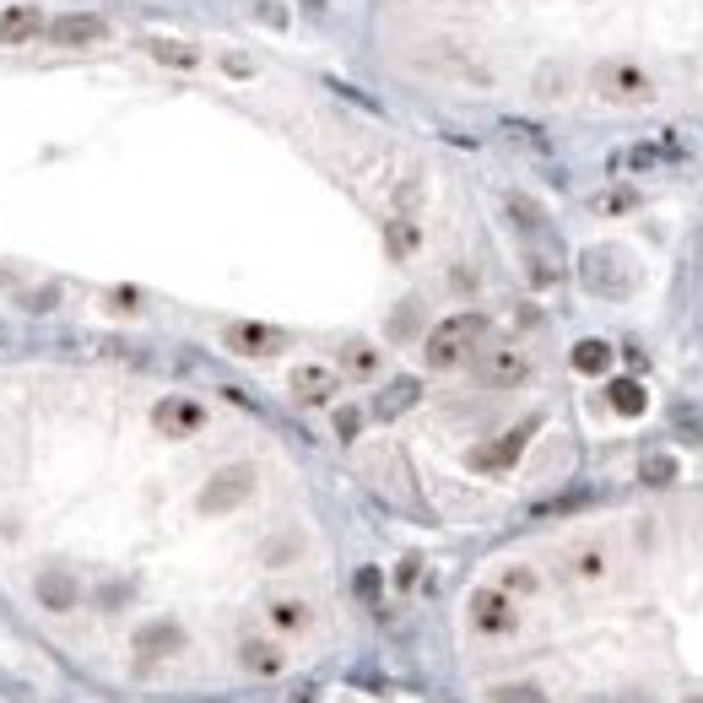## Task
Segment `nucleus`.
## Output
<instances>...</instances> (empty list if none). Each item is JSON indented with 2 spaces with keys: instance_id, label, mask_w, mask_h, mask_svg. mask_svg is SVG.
I'll return each instance as SVG.
<instances>
[{
  "instance_id": "1",
  "label": "nucleus",
  "mask_w": 703,
  "mask_h": 703,
  "mask_svg": "<svg viewBox=\"0 0 703 703\" xmlns=\"http://www.w3.org/2000/svg\"><path fill=\"white\" fill-rule=\"evenodd\" d=\"M482 336H487V320H482V314H455V320H444V325L428 336V368H455V363H466Z\"/></svg>"
},
{
  "instance_id": "2",
  "label": "nucleus",
  "mask_w": 703,
  "mask_h": 703,
  "mask_svg": "<svg viewBox=\"0 0 703 703\" xmlns=\"http://www.w3.org/2000/svg\"><path fill=\"white\" fill-rule=\"evenodd\" d=\"M514 595L503 590H476L471 595V628L487 633V639H498V633H514Z\"/></svg>"
},
{
  "instance_id": "3",
  "label": "nucleus",
  "mask_w": 703,
  "mask_h": 703,
  "mask_svg": "<svg viewBox=\"0 0 703 703\" xmlns=\"http://www.w3.org/2000/svg\"><path fill=\"white\" fill-rule=\"evenodd\" d=\"M417 401H422V379L401 374V379H390V384H384V390L374 395V417L390 422V417H401V411H411Z\"/></svg>"
},
{
  "instance_id": "4",
  "label": "nucleus",
  "mask_w": 703,
  "mask_h": 703,
  "mask_svg": "<svg viewBox=\"0 0 703 703\" xmlns=\"http://www.w3.org/2000/svg\"><path fill=\"white\" fill-rule=\"evenodd\" d=\"M152 417H157V428H163V433H174V439H184V433H195V428L206 422V411L195 406V401H184V395H168V401L157 406Z\"/></svg>"
},
{
  "instance_id": "5",
  "label": "nucleus",
  "mask_w": 703,
  "mask_h": 703,
  "mask_svg": "<svg viewBox=\"0 0 703 703\" xmlns=\"http://www.w3.org/2000/svg\"><path fill=\"white\" fill-rule=\"evenodd\" d=\"M293 395L303 406H325L330 395H336V374L320 368V363H303V368H293Z\"/></svg>"
},
{
  "instance_id": "6",
  "label": "nucleus",
  "mask_w": 703,
  "mask_h": 703,
  "mask_svg": "<svg viewBox=\"0 0 703 703\" xmlns=\"http://www.w3.org/2000/svg\"><path fill=\"white\" fill-rule=\"evenodd\" d=\"M228 347L244 352V357H271V352H282V330H271V325H233Z\"/></svg>"
},
{
  "instance_id": "7",
  "label": "nucleus",
  "mask_w": 703,
  "mask_h": 703,
  "mask_svg": "<svg viewBox=\"0 0 703 703\" xmlns=\"http://www.w3.org/2000/svg\"><path fill=\"white\" fill-rule=\"evenodd\" d=\"M238 660H244V671H255V676H282V666H287L282 644H271V639H244L238 644Z\"/></svg>"
},
{
  "instance_id": "8",
  "label": "nucleus",
  "mask_w": 703,
  "mask_h": 703,
  "mask_svg": "<svg viewBox=\"0 0 703 703\" xmlns=\"http://www.w3.org/2000/svg\"><path fill=\"white\" fill-rule=\"evenodd\" d=\"M601 87L612 92V98H622V103H628V98H644V92H649V82H644L639 65H622V60L601 71Z\"/></svg>"
},
{
  "instance_id": "9",
  "label": "nucleus",
  "mask_w": 703,
  "mask_h": 703,
  "mask_svg": "<svg viewBox=\"0 0 703 703\" xmlns=\"http://www.w3.org/2000/svg\"><path fill=\"white\" fill-rule=\"evenodd\" d=\"M49 33H55V44H98L109 28H103V17H87V11H76V17H60Z\"/></svg>"
},
{
  "instance_id": "10",
  "label": "nucleus",
  "mask_w": 703,
  "mask_h": 703,
  "mask_svg": "<svg viewBox=\"0 0 703 703\" xmlns=\"http://www.w3.org/2000/svg\"><path fill=\"white\" fill-rule=\"evenodd\" d=\"M482 379H487V384H525V379H530V363H525L520 352H493V357L482 363Z\"/></svg>"
},
{
  "instance_id": "11",
  "label": "nucleus",
  "mask_w": 703,
  "mask_h": 703,
  "mask_svg": "<svg viewBox=\"0 0 703 703\" xmlns=\"http://www.w3.org/2000/svg\"><path fill=\"white\" fill-rule=\"evenodd\" d=\"M530 433H536V422H525V428H514L509 439H498L493 449H482V455H476V466H482V471H503V466H509V460H514V455H520V449H525V439H530Z\"/></svg>"
},
{
  "instance_id": "12",
  "label": "nucleus",
  "mask_w": 703,
  "mask_h": 703,
  "mask_svg": "<svg viewBox=\"0 0 703 703\" xmlns=\"http://www.w3.org/2000/svg\"><path fill=\"white\" fill-rule=\"evenodd\" d=\"M249 493V471H222L217 482L206 487V509H228V503H238Z\"/></svg>"
},
{
  "instance_id": "13",
  "label": "nucleus",
  "mask_w": 703,
  "mask_h": 703,
  "mask_svg": "<svg viewBox=\"0 0 703 703\" xmlns=\"http://www.w3.org/2000/svg\"><path fill=\"white\" fill-rule=\"evenodd\" d=\"M606 395H612V406L622 411V417H639V411L649 406V395H644L639 379H612V390H606Z\"/></svg>"
},
{
  "instance_id": "14",
  "label": "nucleus",
  "mask_w": 703,
  "mask_h": 703,
  "mask_svg": "<svg viewBox=\"0 0 703 703\" xmlns=\"http://www.w3.org/2000/svg\"><path fill=\"white\" fill-rule=\"evenodd\" d=\"M574 368H579V374H606V368H612V347H606V341H579V347H574Z\"/></svg>"
},
{
  "instance_id": "15",
  "label": "nucleus",
  "mask_w": 703,
  "mask_h": 703,
  "mask_svg": "<svg viewBox=\"0 0 703 703\" xmlns=\"http://www.w3.org/2000/svg\"><path fill=\"white\" fill-rule=\"evenodd\" d=\"M509 217L520 222V228H525L530 238H541V233H547V217H541V206H536V201H525V195H509Z\"/></svg>"
},
{
  "instance_id": "16",
  "label": "nucleus",
  "mask_w": 703,
  "mask_h": 703,
  "mask_svg": "<svg viewBox=\"0 0 703 703\" xmlns=\"http://www.w3.org/2000/svg\"><path fill=\"white\" fill-rule=\"evenodd\" d=\"M38 33V11H6L0 17V44H17V38H33Z\"/></svg>"
},
{
  "instance_id": "17",
  "label": "nucleus",
  "mask_w": 703,
  "mask_h": 703,
  "mask_svg": "<svg viewBox=\"0 0 703 703\" xmlns=\"http://www.w3.org/2000/svg\"><path fill=\"white\" fill-rule=\"evenodd\" d=\"M639 482L644 487H671L676 482V460L671 455H649L644 466H639Z\"/></svg>"
},
{
  "instance_id": "18",
  "label": "nucleus",
  "mask_w": 703,
  "mask_h": 703,
  "mask_svg": "<svg viewBox=\"0 0 703 703\" xmlns=\"http://www.w3.org/2000/svg\"><path fill=\"white\" fill-rule=\"evenodd\" d=\"M271 622L282 633H298V628H309V606H303V601H276L271 606Z\"/></svg>"
},
{
  "instance_id": "19",
  "label": "nucleus",
  "mask_w": 703,
  "mask_h": 703,
  "mask_svg": "<svg viewBox=\"0 0 703 703\" xmlns=\"http://www.w3.org/2000/svg\"><path fill=\"white\" fill-rule=\"evenodd\" d=\"M152 55L157 60H168V65H195V49H184V44H168V38H152Z\"/></svg>"
},
{
  "instance_id": "20",
  "label": "nucleus",
  "mask_w": 703,
  "mask_h": 703,
  "mask_svg": "<svg viewBox=\"0 0 703 703\" xmlns=\"http://www.w3.org/2000/svg\"><path fill=\"white\" fill-rule=\"evenodd\" d=\"M536 590V574H530V568H509V574H503V595H530Z\"/></svg>"
},
{
  "instance_id": "21",
  "label": "nucleus",
  "mask_w": 703,
  "mask_h": 703,
  "mask_svg": "<svg viewBox=\"0 0 703 703\" xmlns=\"http://www.w3.org/2000/svg\"><path fill=\"white\" fill-rule=\"evenodd\" d=\"M347 368H352L357 379H368V374H374V368H379V357L368 352V347H347Z\"/></svg>"
},
{
  "instance_id": "22",
  "label": "nucleus",
  "mask_w": 703,
  "mask_h": 703,
  "mask_svg": "<svg viewBox=\"0 0 703 703\" xmlns=\"http://www.w3.org/2000/svg\"><path fill=\"white\" fill-rule=\"evenodd\" d=\"M379 590H384L379 568H357V595H363V601H379Z\"/></svg>"
},
{
  "instance_id": "23",
  "label": "nucleus",
  "mask_w": 703,
  "mask_h": 703,
  "mask_svg": "<svg viewBox=\"0 0 703 703\" xmlns=\"http://www.w3.org/2000/svg\"><path fill=\"white\" fill-rule=\"evenodd\" d=\"M498 703H547V693L541 687H503Z\"/></svg>"
},
{
  "instance_id": "24",
  "label": "nucleus",
  "mask_w": 703,
  "mask_h": 703,
  "mask_svg": "<svg viewBox=\"0 0 703 703\" xmlns=\"http://www.w3.org/2000/svg\"><path fill=\"white\" fill-rule=\"evenodd\" d=\"M574 568H579V574H585V579H595V574H601V568H606V557L595 552V547H585V552L574 557Z\"/></svg>"
},
{
  "instance_id": "25",
  "label": "nucleus",
  "mask_w": 703,
  "mask_h": 703,
  "mask_svg": "<svg viewBox=\"0 0 703 703\" xmlns=\"http://www.w3.org/2000/svg\"><path fill=\"white\" fill-rule=\"evenodd\" d=\"M676 428H682V433H698V439H703V411H698V406H682V411H676Z\"/></svg>"
},
{
  "instance_id": "26",
  "label": "nucleus",
  "mask_w": 703,
  "mask_h": 703,
  "mask_svg": "<svg viewBox=\"0 0 703 703\" xmlns=\"http://www.w3.org/2000/svg\"><path fill=\"white\" fill-rule=\"evenodd\" d=\"M357 422H363L357 411H336V433H341V439H357Z\"/></svg>"
},
{
  "instance_id": "27",
  "label": "nucleus",
  "mask_w": 703,
  "mask_h": 703,
  "mask_svg": "<svg viewBox=\"0 0 703 703\" xmlns=\"http://www.w3.org/2000/svg\"><path fill=\"white\" fill-rule=\"evenodd\" d=\"M590 703H644V698H590Z\"/></svg>"
},
{
  "instance_id": "28",
  "label": "nucleus",
  "mask_w": 703,
  "mask_h": 703,
  "mask_svg": "<svg viewBox=\"0 0 703 703\" xmlns=\"http://www.w3.org/2000/svg\"><path fill=\"white\" fill-rule=\"evenodd\" d=\"M682 703H703V693H693V698H682Z\"/></svg>"
}]
</instances>
